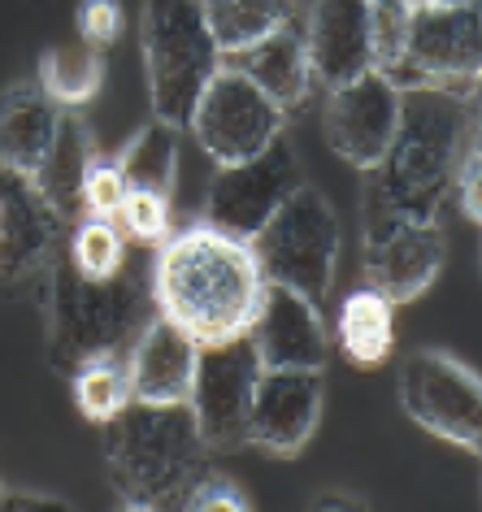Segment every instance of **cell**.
I'll list each match as a JSON object with an SVG mask.
<instances>
[{
	"mask_svg": "<svg viewBox=\"0 0 482 512\" xmlns=\"http://www.w3.org/2000/svg\"><path fill=\"white\" fill-rule=\"evenodd\" d=\"M317 512H331V508H365L361 495H348V491H331V495H317L313 499Z\"/></svg>",
	"mask_w": 482,
	"mask_h": 512,
	"instance_id": "obj_34",
	"label": "cell"
},
{
	"mask_svg": "<svg viewBox=\"0 0 482 512\" xmlns=\"http://www.w3.org/2000/svg\"><path fill=\"white\" fill-rule=\"evenodd\" d=\"M409 5H426V0H409Z\"/></svg>",
	"mask_w": 482,
	"mask_h": 512,
	"instance_id": "obj_36",
	"label": "cell"
},
{
	"mask_svg": "<svg viewBox=\"0 0 482 512\" xmlns=\"http://www.w3.org/2000/svg\"><path fill=\"white\" fill-rule=\"evenodd\" d=\"M265 274L248 239L196 222L170 230L152 265V309L196 343L244 335L257 317Z\"/></svg>",
	"mask_w": 482,
	"mask_h": 512,
	"instance_id": "obj_2",
	"label": "cell"
},
{
	"mask_svg": "<svg viewBox=\"0 0 482 512\" xmlns=\"http://www.w3.org/2000/svg\"><path fill=\"white\" fill-rule=\"evenodd\" d=\"M248 243L257 252L265 283H283L313 304L331 296L339 265V217L317 187L304 183L300 191H291L283 209Z\"/></svg>",
	"mask_w": 482,
	"mask_h": 512,
	"instance_id": "obj_6",
	"label": "cell"
},
{
	"mask_svg": "<svg viewBox=\"0 0 482 512\" xmlns=\"http://www.w3.org/2000/svg\"><path fill=\"white\" fill-rule=\"evenodd\" d=\"M200 343L166 322L161 313H152L135 343L126 348V374H131V400L139 404H187L196 374Z\"/></svg>",
	"mask_w": 482,
	"mask_h": 512,
	"instance_id": "obj_17",
	"label": "cell"
},
{
	"mask_svg": "<svg viewBox=\"0 0 482 512\" xmlns=\"http://www.w3.org/2000/svg\"><path fill=\"white\" fill-rule=\"evenodd\" d=\"M144 74L152 113L183 131L200 87L222 66V48L213 40L200 0H144Z\"/></svg>",
	"mask_w": 482,
	"mask_h": 512,
	"instance_id": "obj_5",
	"label": "cell"
},
{
	"mask_svg": "<svg viewBox=\"0 0 482 512\" xmlns=\"http://www.w3.org/2000/svg\"><path fill=\"white\" fill-rule=\"evenodd\" d=\"M443 235L435 222L400 226L365 243V283L378 287L391 304H409L435 283L443 270Z\"/></svg>",
	"mask_w": 482,
	"mask_h": 512,
	"instance_id": "obj_18",
	"label": "cell"
},
{
	"mask_svg": "<svg viewBox=\"0 0 482 512\" xmlns=\"http://www.w3.org/2000/svg\"><path fill=\"white\" fill-rule=\"evenodd\" d=\"M300 31H304L313 83L339 87L365 70H374L370 0H309L300 9Z\"/></svg>",
	"mask_w": 482,
	"mask_h": 512,
	"instance_id": "obj_15",
	"label": "cell"
},
{
	"mask_svg": "<svg viewBox=\"0 0 482 512\" xmlns=\"http://www.w3.org/2000/svg\"><path fill=\"white\" fill-rule=\"evenodd\" d=\"M248 339L261 356V369H317L322 374L331 356V335H326L317 304L283 283H265Z\"/></svg>",
	"mask_w": 482,
	"mask_h": 512,
	"instance_id": "obj_14",
	"label": "cell"
},
{
	"mask_svg": "<svg viewBox=\"0 0 482 512\" xmlns=\"http://www.w3.org/2000/svg\"><path fill=\"white\" fill-rule=\"evenodd\" d=\"M61 109L40 83H14L0 92V165L14 174H35L61 122Z\"/></svg>",
	"mask_w": 482,
	"mask_h": 512,
	"instance_id": "obj_20",
	"label": "cell"
},
{
	"mask_svg": "<svg viewBox=\"0 0 482 512\" xmlns=\"http://www.w3.org/2000/svg\"><path fill=\"white\" fill-rule=\"evenodd\" d=\"M400 404L426 434L478 452L482 443V387L478 374L439 348H422L400 365Z\"/></svg>",
	"mask_w": 482,
	"mask_h": 512,
	"instance_id": "obj_9",
	"label": "cell"
},
{
	"mask_svg": "<svg viewBox=\"0 0 482 512\" xmlns=\"http://www.w3.org/2000/svg\"><path fill=\"white\" fill-rule=\"evenodd\" d=\"M0 508H66V499L40 491H0Z\"/></svg>",
	"mask_w": 482,
	"mask_h": 512,
	"instance_id": "obj_33",
	"label": "cell"
},
{
	"mask_svg": "<svg viewBox=\"0 0 482 512\" xmlns=\"http://www.w3.org/2000/svg\"><path fill=\"white\" fill-rule=\"evenodd\" d=\"M0 491H5V486H0Z\"/></svg>",
	"mask_w": 482,
	"mask_h": 512,
	"instance_id": "obj_38",
	"label": "cell"
},
{
	"mask_svg": "<svg viewBox=\"0 0 482 512\" xmlns=\"http://www.w3.org/2000/svg\"><path fill=\"white\" fill-rule=\"evenodd\" d=\"M409 0H370V48L374 70L400 87L404 74V40H409Z\"/></svg>",
	"mask_w": 482,
	"mask_h": 512,
	"instance_id": "obj_28",
	"label": "cell"
},
{
	"mask_svg": "<svg viewBox=\"0 0 482 512\" xmlns=\"http://www.w3.org/2000/svg\"><path fill=\"white\" fill-rule=\"evenodd\" d=\"M478 0L474 5H413L404 40L400 92L409 87H474L478 79Z\"/></svg>",
	"mask_w": 482,
	"mask_h": 512,
	"instance_id": "obj_11",
	"label": "cell"
},
{
	"mask_svg": "<svg viewBox=\"0 0 482 512\" xmlns=\"http://www.w3.org/2000/svg\"><path fill=\"white\" fill-rule=\"evenodd\" d=\"M205 452L187 404L131 400L105 421V465L126 508H174Z\"/></svg>",
	"mask_w": 482,
	"mask_h": 512,
	"instance_id": "obj_4",
	"label": "cell"
},
{
	"mask_svg": "<svg viewBox=\"0 0 482 512\" xmlns=\"http://www.w3.org/2000/svg\"><path fill=\"white\" fill-rule=\"evenodd\" d=\"M326 382L317 369H261L248 408V443L270 456H300L322 421Z\"/></svg>",
	"mask_w": 482,
	"mask_h": 512,
	"instance_id": "obj_13",
	"label": "cell"
},
{
	"mask_svg": "<svg viewBox=\"0 0 482 512\" xmlns=\"http://www.w3.org/2000/svg\"><path fill=\"white\" fill-rule=\"evenodd\" d=\"M435 5H474V0H435Z\"/></svg>",
	"mask_w": 482,
	"mask_h": 512,
	"instance_id": "obj_35",
	"label": "cell"
},
{
	"mask_svg": "<svg viewBox=\"0 0 482 512\" xmlns=\"http://www.w3.org/2000/svg\"><path fill=\"white\" fill-rule=\"evenodd\" d=\"M257 378H261V356L252 348L248 330L222 343H200L187 408H192L205 447L231 452V447L248 443V408Z\"/></svg>",
	"mask_w": 482,
	"mask_h": 512,
	"instance_id": "obj_10",
	"label": "cell"
},
{
	"mask_svg": "<svg viewBox=\"0 0 482 512\" xmlns=\"http://www.w3.org/2000/svg\"><path fill=\"white\" fill-rule=\"evenodd\" d=\"M35 83H40L61 109H83L87 100H96L100 87H105V53L92 48L87 40H66L44 53Z\"/></svg>",
	"mask_w": 482,
	"mask_h": 512,
	"instance_id": "obj_24",
	"label": "cell"
},
{
	"mask_svg": "<svg viewBox=\"0 0 482 512\" xmlns=\"http://www.w3.org/2000/svg\"><path fill=\"white\" fill-rule=\"evenodd\" d=\"M126 191L131 187H126L118 161L96 152V161L87 165V178H83V213L79 217H118Z\"/></svg>",
	"mask_w": 482,
	"mask_h": 512,
	"instance_id": "obj_30",
	"label": "cell"
},
{
	"mask_svg": "<svg viewBox=\"0 0 482 512\" xmlns=\"http://www.w3.org/2000/svg\"><path fill=\"white\" fill-rule=\"evenodd\" d=\"M48 356L57 369L74 374L83 361L126 352L144 330L152 309V287L131 270L113 278H87L66 252L48 261Z\"/></svg>",
	"mask_w": 482,
	"mask_h": 512,
	"instance_id": "obj_3",
	"label": "cell"
},
{
	"mask_svg": "<svg viewBox=\"0 0 482 512\" xmlns=\"http://www.w3.org/2000/svg\"><path fill=\"white\" fill-rule=\"evenodd\" d=\"M300 187H304L300 157L291 148V139L278 135L261 152H252V157L213 170L209 196H205V222L218 226L222 235L252 239L283 209L291 191H300Z\"/></svg>",
	"mask_w": 482,
	"mask_h": 512,
	"instance_id": "obj_7",
	"label": "cell"
},
{
	"mask_svg": "<svg viewBox=\"0 0 482 512\" xmlns=\"http://www.w3.org/2000/svg\"><path fill=\"white\" fill-rule=\"evenodd\" d=\"M174 508H192V512H218V508H252V499L244 486H235L226 473H205L196 469V478L183 486Z\"/></svg>",
	"mask_w": 482,
	"mask_h": 512,
	"instance_id": "obj_31",
	"label": "cell"
},
{
	"mask_svg": "<svg viewBox=\"0 0 482 512\" xmlns=\"http://www.w3.org/2000/svg\"><path fill=\"white\" fill-rule=\"evenodd\" d=\"M396 126H400V87L383 79L378 70H365L339 87H326L322 131L339 161L370 170L391 148Z\"/></svg>",
	"mask_w": 482,
	"mask_h": 512,
	"instance_id": "obj_12",
	"label": "cell"
},
{
	"mask_svg": "<svg viewBox=\"0 0 482 512\" xmlns=\"http://www.w3.org/2000/svg\"><path fill=\"white\" fill-rule=\"evenodd\" d=\"M113 161H118L126 187L170 196L174 178H179V126L166 122V118L144 122L131 139H126V148Z\"/></svg>",
	"mask_w": 482,
	"mask_h": 512,
	"instance_id": "obj_23",
	"label": "cell"
},
{
	"mask_svg": "<svg viewBox=\"0 0 482 512\" xmlns=\"http://www.w3.org/2000/svg\"><path fill=\"white\" fill-rule=\"evenodd\" d=\"M113 222L122 226L126 239L135 243H161L174 230V213H170V196H161V191H126L122 209Z\"/></svg>",
	"mask_w": 482,
	"mask_h": 512,
	"instance_id": "obj_29",
	"label": "cell"
},
{
	"mask_svg": "<svg viewBox=\"0 0 482 512\" xmlns=\"http://www.w3.org/2000/svg\"><path fill=\"white\" fill-rule=\"evenodd\" d=\"M92 161H96V139L87 131V122L74 118V109H66L57 122L53 144H48V152L31 174V183L48 200V209L57 217H66V222H74L83 213V178Z\"/></svg>",
	"mask_w": 482,
	"mask_h": 512,
	"instance_id": "obj_21",
	"label": "cell"
},
{
	"mask_svg": "<svg viewBox=\"0 0 482 512\" xmlns=\"http://www.w3.org/2000/svg\"><path fill=\"white\" fill-rule=\"evenodd\" d=\"M287 113L274 105L252 79H244L235 66L213 70V79L200 87L192 113H187V131L196 135L200 152L213 165L244 161L252 152H261L270 139L283 135Z\"/></svg>",
	"mask_w": 482,
	"mask_h": 512,
	"instance_id": "obj_8",
	"label": "cell"
},
{
	"mask_svg": "<svg viewBox=\"0 0 482 512\" xmlns=\"http://www.w3.org/2000/svg\"><path fill=\"white\" fill-rule=\"evenodd\" d=\"M339 348L352 365L374 369L383 365L391 348H396V304H391L378 287H357L339 309Z\"/></svg>",
	"mask_w": 482,
	"mask_h": 512,
	"instance_id": "obj_22",
	"label": "cell"
},
{
	"mask_svg": "<svg viewBox=\"0 0 482 512\" xmlns=\"http://www.w3.org/2000/svg\"><path fill=\"white\" fill-rule=\"evenodd\" d=\"M200 9H205V22L222 57H231L239 48L257 44L261 35H270L274 27L300 18L296 0H200Z\"/></svg>",
	"mask_w": 482,
	"mask_h": 512,
	"instance_id": "obj_25",
	"label": "cell"
},
{
	"mask_svg": "<svg viewBox=\"0 0 482 512\" xmlns=\"http://www.w3.org/2000/svg\"><path fill=\"white\" fill-rule=\"evenodd\" d=\"M66 256L87 278H113L126 270V235L113 217H79Z\"/></svg>",
	"mask_w": 482,
	"mask_h": 512,
	"instance_id": "obj_27",
	"label": "cell"
},
{
	"mask_svg": "<svg viewBox=\"0 0 482 512\" xmlns=\"http://www.w3.org/2000/svg\"><path fill=\"white\" fill-rule=\"evenodd\" d=\"M79 40H87L92 48H113L122 40V31H126V9H122V0H79Z\"/></svg>",
	"mask_w": 482,
	"mask_h": 512,
	"instance_id": "obj_32",
	"label": "cell"
},
{
	"mask_svg": "<svg viewBox=\"0 0 482 512\" xmlns=\"http://www.w3.org/2000/svg\"><path fill=\"white\" fill-rule=\"evenodd\" d=\"M74 404L83 408L87 421L105 426L109 417H118L131 404V374H126V352L92 356L74 369Z\"/></svg>",
	"mask_w": 482,
	"mask_h": 512,
	"instance_id": "obj_26",
	"label": "cell"
},
{
	"mask_svg": "<svg viewBox=\"0 0 482 512\" xmlns=\"http://www.w3.org/2000/svg\"><path fill=\"white\" fill-rule=\"evenodd\" d=\"M61 226H66V217L48 209V200L35 191L31 178L0 165V278L5 283L31 278L53 261Z\"/></svg>",
	"mask_w": 482,
	"mask_h": 512,
	"instance_id": "obj_16",
	"label": "cell"
},
{
	"mask_svg": "<svg viewBox=\"0 0 482 512\" xmlns=\"http://www.w3.org/2000/svg\"><path fill=\"white\" fill-rule=\"evenodd\" d=\"M296 5H300V9H304V5H309V0H296Z\"/></svg>",
	"mask_w": 482,
	"mask_h": 512,
	"instance_id": "obj_37",
	"label": "cell"
},
{
	"mask_svg": "<svg viewBox=\"0 0 482 512\" xmlns=\"http://www.w3.org/2000/svg\"><path fill=\"white\" fill-rule=\"evenodd\" d=\"M222 61L235 66L244 79L257 83L283 113L300 109L313 92V70H309V53H304L300 18L283 22V27H274L270 35H261L257 44L239 48V53L222 57Z\"/></svg>",
	"mask_w": 482,
	"mask_h": 512,
	"instance_id": "obj_19",
	"label": "cell"
},
{
	"mask_svg": "<svg viewBox=\"0 0 482 512\" xmlns=\"http://www.w3.org/2000/svg\"><path fill=\"white\" fill-rule=\"evenodd\" d=\"M478 126L474 96L456 87H409L400 92V126L383 161L370 165L361 187L365 243L400 226L435 222L443 200H452L456 157L465 135Z\"/></svg>",
	"mask_w": 482,
	"mask_h": 512,
	"instance_id": "obj_1",
	"label": "cell"
}]
</instances>
